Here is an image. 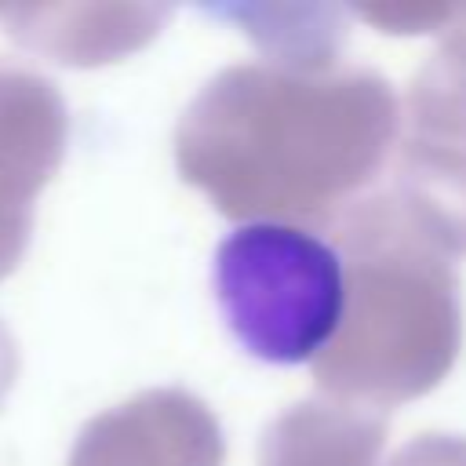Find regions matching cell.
Here are the masks:
<instances>
[{
    "instance_id": "1",
    "label": "cell",
    "mask_w": 466,
    "mask_h": 466,
    "mask_svg": "<svg viewBox=\"0 0 466 466\" xmlns=\"http://www.w3.org/2000/svg\"><path fill=\"white\" fill-rule=\"evenodd\" d=\"M211 284L233 339L269 364L317 357L346 313L339 251L284 222L233 229L215 251Z\"/></svg>"
},
{
    "instance_id": "2",
    "label": "cell",
    "mask_w": 466,
    "mask_h": 466,
    "mask_svg": "<svg viewBox=\"0 0 466 466\" xmlns=\"http://www.w3.org/2000/svg\"><path fill=\"white\" fill-rule=\"evenodd\" d=\"M66 109L51 80L0 62V211L33 215L36 189L55 175Z\"/></svg>"
},
{
    "instance_id": "3",
    "label": "cell",
    "mask_w": 466,
    "mask_h": 466,
    "mask_svg": "<svg viewBox=\"0 0 466 466\" xmlns=\"http://www.w3.org/2000/svg\"><path fill=\"white\" fill-rule=\"evenodd\" d=\"M29 226H33V215L0 211V280L18 266V258L29 244Z\"/></svg>"
},
{
    "instance_id": "4",
    "label": "cell",
    "mask_w": 466,
    "mask_h": 466,
    "mask_svg": "<svg viewBox=\"0 0 466 466\" xmlns=\"http://www.w3.org/2000/svg\"><path fill=\"white\" fill-rule=\"evenodd\" d=\"M15 371H18V353H15L11 335L0 328V400L11 390V382H15Z\"/></svg>"
}]
</instances>
